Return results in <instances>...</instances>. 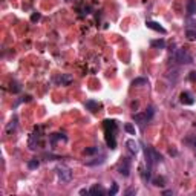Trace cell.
I'll use <instances>...</instances> for the list:
<instances>
[{"label":"cell","mask_w":196,"mask_h":196,"mask_svg":"<svg viewBox=\"0 0 196 196\" xmlns=\"http://www.w3.org/2000/svg\"><path fill=\"white\" fill-rule=\"evenodd\" d=\"M118 190H120V189H118V184H112V187L109 189V195H110V196L117 195V193H118Z\"/></svg>","instance_id":"obj_22"},{"label":"cell","mask_w":196,"mask_h":196,"mask_svg":"<svg viewBox=\"0 0 196 196\" xmlns=\"http://www.w3.org/2000/svg\"><path fill=\"white\" fill-rule=\"evenodd\" d=\"M20 90H22V88L18 86L16 81H12V83H11V92H14V93H18Z\"/></svg>","instance_id":"obj_24"},{"label":"cell","mask_w":196,"mask_h":196,"mask_svg":"<svg viewBox=\"0 0 196 196\" xmlns=\"http://www.w3.org/2000/svg\"><path fill=\"white\" fill-rule=\"evenodd\" d=\"M66 140H68V136H66V135H63V133H52V135L49 136L51 144H57L58 141H66Z\"/></svg>","instance_id":"obj_8"},{"label":"cell","mask_w":196,"mask_h":196,"mask_svg":"<svg viewBox=\"0 0 196 196\" xmlns=\"http://www.w3.org/2000/svg\"><path fill=\"white\" fill-rule=\"evenodd\" d=\"M196 12V0H189L187 2V16H193Z\"/></svg>","instance_id":"obj_11"},{"label":"cell","mask_w":196,"mask_h":196,"mask_svg":"<svg viewBox=\"0 0 196 196\" xmlns=\"http://www.w3.org/2000/svg\"><path fill=\"white\" fill-rule=\"evenodd\" d=\"M71 81H72L71 75H61V77H58V78H57V83H60L61 86H68Z\"/></svg>","instance_id":"obj_12"},{"label":"cell","mask_w":196,"mask_h":196,"mask_svg":"<svg viewBox=\"0 0 196 196\" xmlns=\"http://www.w3.org/2000/svg\"><path fill=\"white\" fill-rule=\"evenodd\" d=\"M126 146H127V150H129L132 155H135V153L138 152V144L135 143V140H127V141H126Z\"/></svg>","instance_id":"obj_9"},{"label":"cell","mask_w":196,"mask_h":196,"mask_svg":"<svg viewBox=\"0 0 196 196\" xmlns=\"http://www.w3.org/2000/svg\"><path fill=\"white\" fill-rule=\"evenodd\" d=\"M40 17H41V16H40V12H34V14L31 16V22H32V23H36V22L40 20Z\"/></svg>","instance_id":"obj_25"},{"label":"cell","mask_w":196,"mask_h":196,"mask_svg":"<svg viewBox=\"0 0 196 196\" xmlns=\"http://www.w3.org/2000/svg\"><path fill=\"white\" fill-rule=\"evenodd\" d=\"M146 25H147V28H149V29H153V31H156V32H161V34H165V32H167V31L161 26L160 23H156V22H147Z\"/></svg>","instance_id":"obj_7"},{"label":"cell","mask_w":196,"mask_h":196,"mask_svg":"<svg viewBox=\"0 0 196 196\" xmlns=\"http://www.w3.org/2000/svg\"><path fill=\"white\" fill-rule=\"evenodd\" d=\"M68 2H69V0H68Z\"/></svg>","instance_id":"obj_29"},{"label":"cell","mask_w":196,"mask_h":196,"mask_svg":"<svg viewBox=\"0 0 196 196\" xmlns=\"http://www.w3.org/2000/svg\"><path fill=\"white\" fill-rule=\"evenodd\" d=\"M150 45H152V48H158V49H164V48H165V41H164L162 38H160V40H152Z\"/></svg>","instance_id":"obj_14"},{"label":"cell","mask_w":196,"mask_h":196,"mask_svg":"<svg viewBox=\"0 0 196 196\" xmlns=\"http://www.w3.org/2000/svg\"><path fill=\"white\" fill-rule=\"evenodd\" d=\"M38 165H40V161H38V160H31L29 162H28V169H31V170L37 169Z\"/></svg>","instance_id":"obj_19"},{"label":"cell","mask_w":196,"mask_h":196,"mask_svg":"<svg viewBox=\"0 0 196 196\" xmlns=\"http://www.w3.org/2000/svg\"><path fill=\"white\" fill-rule=\"evenodd\" d=\"M132 193H135V190H127L126 192V195H132Z\"/></svg>","instance_id":"obj_28"},{"label":"cell","mask_w":196,"mask_h":196,"mask_svg":"<svg viewBox=\"0 0 196 196\" xmlns=\"http://www.w3.org/2000/svg\"><path fill=\"white\" fill-rule=\"evenodd\" d=\"M185 36H187V38H189V40H196V31H192V29H187Z\"/></svg>","instance_id":"obj_23"},{"label":"cell","mask_w":196,"mask_h":196,"mask_svg":"<svg viewBox=\"0 0 196 196\" xmlns=\"http://www.w3.org/2000/svg\"><path fill=\"white\" fill-rule=\"evenodd\" d=\"M57 176L60 182H69L72 179V170L69 167L60 165V167H57Z\"/></svg>","instance_id":"obj_2"},{"label":"cell","mask_w":196,"mask_h":196,"mask_svg":"<svg viewBox=\"0 0 196 196\" xmlns=\"http://www.w3.org/2000/svg\"><path fill=\"white\" fill-rule=\"evenodd\" d=\"M103 127H104V133H106V143L110 149L117 147V140L115 135L118 132V124L115 120H104L103 121Z\"/></svg>","instance_id":"obj_1"},{"label":"cell","mask_w":196,"mask_h":196,"mask_svg":"<svg viewBox=\"0 0 196 196\" xmlns=\"http://www.w3.org/2000/svg\"><path fill=\"white\" fill-rule=\"evenodd\" d=\"M89 193H90V195H104V190H103V187H101V185L95 184L93 187H90Z\"/></svg>","instance_id":"obj_13"},{"label":"cell","mask_w":196,"mask_h":196,"mask_svg":"<svg viewBox=\"0 0 196 196\" xmlns=\"http://www.w3.org/2000/svg\"><path fill=\"white\" fill-rule=\"evenodd\" d=\"M179 101H181L182 104H185V106H192V104L195 103V100H193V97H192L190 92H182V93L179 95Z\"/></svg>","instance_id":"obj_5"},{"label":"cell","mask_w":196,"mask_h":196,"mask_svg":"<svg viewBox=\"0 0 196 196\" xmlns=\"http://www.w3.org/2000/svg\"><path fill=\"white\" fill-rule=\"evenodd\" d=\"M98 152V147H88V149H84V155H95Z\"/></svg>","instance_id":"obj_20"},{"label":"cell","mask_w":196,"mask_h":196,"mask_svg":"<svg viewBox=\"0 0 196 196\" xmlns=\"http://www.w3.org/2000/svg\"><path fill=\"white\" fill-rule=\"evenodd\" d=\"M144 113H146V117H147V118H149V121H150V120L153 118V115H155V107L149 106L147 109H146V112H144Z\"/></svg>","instance_id":"obj_15"},{"label":"cell","mask_w":196,"mask_h":196,"mask_svg":"<svg viewBox=\"0 0 196 196\" xmlns=\"http://www.w3.org/2000/svg\"><path fill=\"white\" fill-rule=\"evenodd\" d=\"M175 60L181 63V65H189V63H192L193 60H192V55L187 52V51H184V49H179L178 52L175 54Z\"/></svg>","instance_id":"obj_3"},{"label":"cell","mask_w":196,"mask_h":196,"mask_svg":"<svg viewBox=\"0 0 196 196\" xmlns=\"http://www.w3.org/2000/svg\"><path fill=\"white\" fill-rule=\"evenodd\" d=\"M153 184H155L156 187H164V185H165V178H164V176H158V178L153 179Z\"/></svg>","instance_id":"obj_16"},{"label":"cell","mask_w":196,"mask_h":196,"mask_svg":"<svg viewBox=\"0 0 196 196\" xmlns=\"http://www.w3.org/2000/svg\"><path fill=\"white\" fill-rule=\"evenodd\" d=\"M84 106H86V109L90 110V112H97V110L100 109V104H98L97 101H93V100H88V101L84 103Z\"/></svg>","instance_id":"obj_10"},{"label":"cell","mask_w":196,"mask_h":196,"mask_svg":"<svg viewBox=\"0 0 196 196\" xmlns=\"http://www.w3.org/2000/svg\"><path fill=\"white\" fill-rule=\"evenodd\" d=\"M80 193H81V195H89V190H88V189H83V190H80Z\"/></svg>","instance_id":"obj_27"},{"label":"cell","mask_w":196,"mask_h":196,"mask_svg":"<svg viewBox=\"0 0 196 196\" xmlns=\"http://www.w3.org/2000/svg\"><path fill=\"white\" fill-rule=\"evenodd\" d=\"M189 78H190V81H196V71L190 72V75H189Z\"/></svg>","instance_id":"obj_26"},{"label":"cell","mask_w":196,"mask_h":196,"mask_svg":"<svg viewBox=\"0 0 196 196\" xmlns=\"http://www.w3.org/2000/svg\"><path fill=\"white\" fill-rule=\"evenodd\" d=\"M132 120H133L135 123H138L140 126H144L146 123H149V118L146 117V113H133Z\"/></svg>","instance_id":"obj_6"},{"label":"cell","mask_w":196,"mask_h":196,"mask_svg":"<svg viewBox=\"0 0 196 196\" xmlns=\"http://www.w3.org/2000/svg\"><path fill=\"white\" fill-rule=\"evenodd\" d=\"M124 129H126V132H129L130 135H136V130H135V127L130 124V123H127V124L124 126Z\"/></svg>","instance_id":"obj_21"},{"label":"cell","mask_w":196,"mask_h":196,"mask_svg":"<svg viewBox=\"0 0 196 196\" xmlns=\"http://www.w3.org/2000/svg\"><path fill=\"white\" fill-rule=\"evenodd\" d=\"M120 173L123 175V176H129V173H130V160L129 158H123V162L120 164Z\"/></svg>","instance_id":"obj_4"},{"label":"cell","mask_w":196,"mask_h":196,"mask_svg":"<svg viewBox=\"0 0 196 196\" xmlns=\"http://www.w3.org/2000/svg\"><path fill=\"white\" fill-rule=\"evenodd\" d=\"M147 84V78H135L132 81V86H144Z\"/></svg>","instance_id":"obj_17"},{"label":"cell","mask_w":196,"mask_h":196,"mask_svg":"<svg viewBox=\"0 0 196 196\" xmlns=\"http://www.w3.org/2000/svg\"><path fill=\"white\" fill-rule=\"evenodd\" d=\"M16 126H17V117H14V118L11 120V123L6 126V132L9 133L11 130H14V129H16Z\"/></svg>","instance_id":"obj_18"}]
</instances>
